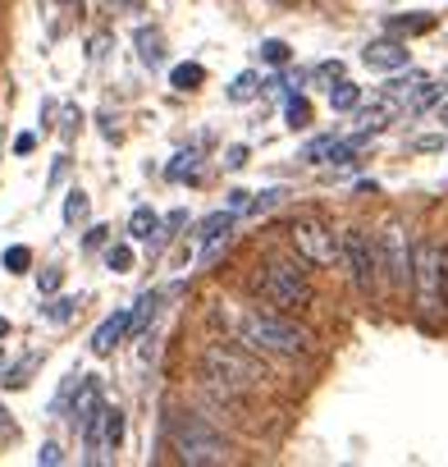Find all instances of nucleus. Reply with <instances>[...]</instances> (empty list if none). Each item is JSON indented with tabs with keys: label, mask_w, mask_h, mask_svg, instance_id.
<instances>
[{
	"label": "nucleus",
	"mask_w": 448,
	"mask_h": 467,
	"mask_svg": "<svg viewBox=\"0 0 448 467\" xmlns=\"http://www.w3.org/2000/svg\"><path fill=\"white\" fill-rule=\"evenodd\" d=\"M65 453H60V444H42V453H37V462H46V467H56Z\"/></svg>",
	"instance_id": "2f4dec72"
},
{
	"label": "nucleus",
	"mask_w": 448,
	"mask_h": 467,
	"mask_svg": "<svg viewBox=\"0 0 448 467\" xmlns=\"http://www.w3.org/2000/svg\"><path fill=\"white\" fill-rule=\"evenodd\" d=\"M97 408H101V385H97L92 376H83V380H78V399H74V408H69L74 426H83V421H87Z\"/></svg>",
	"instance_id": "9b49d317"
},
{
	"label": "nucleus",
	"mask_w": 448,
	"mask_h": 467,
	"mask_svg": "<svg viewBox=\"0 0 448 467\" xmlns=\"http://www.w3.org/2000/svg\"><path fill=\"white\" fill-rule=\"evenodd\" d=\"M334 142H339V138H316V142H307L302 161H311V165H325V161H330V151H334Z\"/></svg>",
	"instance_id": "aec40b11"
},
{
	"label": "nucleus",
	"mask_w": 448,
	"mask_h": 467,
	"mask_svg": "<svg viewBox=\"0 0 448 467\" xmlns=\"http://www.w3.org/2000/svg\"><path fill=\"white\" fill-rule=\"evenodd\" d=\"M28 266H33V253H28L24 244L5 248V271H15V275H19V271H28Z\"/></svg>",
	"instance_id": "4be33fe9"
},
{
	"label": "nucleus",
	"mask_w": 448,
	"mask_h": 467,
	"mask_svg": "<svg viewBox=\"0 0 448 467\" xmlns=\"http://www.w3.org/2000/svg\"><path fill=\"white\" fill-rule=\"evenodd\" d=\"M434 115H439V124L448 129V101H439V106H434Z\"/></svg>",
	"instance_id": "473e14b6"
},
{
	"label": "nucleus",
	"mask_w": 448,
	"mask_h": 467,
	"mask_svg": "<svg viewBox=\"0 0 448 467\" xmlns=\"http://www.w3.org/2000/svg\"><path fill=\"white\" fill-rule=\"evenodd\" d=\"M174 453L188 462V467H206V462H224V440L201 421V417H178L174 421Z\"/></svg>",
	"instance_id": "0eeeda50"
},
{
	"label": "nucleus",
	"mask_w": 448,
	"mask_h": 467,
	"mask_svg": "<svg viewBox=\"0 0 448 467\" xmlns=\"http://www.w3.org/2000/svg\"><path fill=\"white\" fill-rule=\"evenodd\" d=\"M5 335H10V321H5V317H0V339H5Z\"/></svg>",
	"instance_id": "72a5a7b5"
},
{
	"label": "nucleus",
	"mask_w": 448,
	"mask_h": 467,
	"mask_svg": "<svg viewBox=\"0 0 448 467\" xmlns=\"http://www.w3.org/2000/svg\"><path fill=\"white\" fill-rule=\"evenodd\" d=\"M201 78H206V69H201V65H178V69L169 74V83H174L178 92H192Z\"/></svg>",
	"instance_id": "f3484780"
},
{
	"label": "nucleus",
	"mask_w": 448,
	"mask_h": 467,
	"mask_svg": "<svg viewBox=\"0 0 448 467\" xmlns=\"http://www.w3.org/2000/svg\"><path fill=\"white\" fill-rule=\"evenodd\" d=\"M261 60H266V65H289V47L270 37V42H261Z\"/></svg>",
	"instance_id": "b1692460"
},
{
	"label": "nucleus",
	"mask_w": 448,
	"mask_h": 467,
	"mask_svg": "<svg viewBox=\"0 0 448 467\" xmlns=\"http://www.w3.org/2000/svg\"><path fill=\"white\" fill-rule=\"evenodd\" d=\"M133 330V312L124 307V312H115V317H106L101 326H97V335H92V353L97 358H106V353H115L119 348V339Z\"/></svg>",
	"instance_id": "9d476101"
},
{
	"label": "nucleus",
	"mask_w": 448,
	"mask_h": 467,
	"mask_svg": "<svg viewBox=\"0 0 448 467\" xmlns=\"http://www.w3.org/2000/svg\"><path fill=\"white\" fill-rule=\"evenodd\" d=\"M361 60L371 65V69H384V74H393V69H407V47L398 42V37H380V42H371L366 51H361Z\"/></svg>",
	"instance_id": "1a4fd4ad"
},
{
	"label": "nucleus",
	"mask_w": 448,
	"mask_h": 467,
	"mask_svg": "<svg viewBox=\"0 0 448 467\" xmlns=\"http://www.w3.org/2000/svg\"><path fill=\"white\" fill-rule=\"evenodd\" d=\"M257 92H261V78H257V74H239V78H234V88H229V97H234V101H252Z\"/></svg>",
	"instance_id": "a211bd4d"
},
{
	"label": "nucleus",
	"mask_w": 448,
	"mask_h": 467,
	"mask_svg": "<svg viewBox=\"0 0 448 467\" xmlns=\"http://www.w3.org/2000/svg\"><path fill=\"white\" fill-rule=\"evenodd\" d=\"M289 239H293V248H298V257H302L307 266H334V262H343V234H334V229H330L325 220H316V215L293 220Z\"/></svg>",
	"instance_id": "39448f33"
},
{
	"label": "nucleus",
	"mask_w": 448,
	"mask_h": 467,
	"mask_svg": "<svg viewBox=\"0 0 448 467\" xmlns=\"http://www.w3.org/2000/svg\"><path fill=\"white\" fill-rule=\"evenodd\" d=\"M74 307H78L74 298H60V303H51V307H46V317L60 326V321H69V317H74Z\"/></svg>",
	"instance_id": "cd10ccee"
},
{
	"label": "nucleus",
	"mask_w": 448,
	"mask_h": 467,
	"mask_svg": "<svg viewBox=\"0 0 448 467\" xmlns=\"http://www.w3.org/2000/svg\"><path fill=\"white\" fill-rule=\"evenodd\" d=\"M257 289L266 303L275 307H307L311 303V280L307 271H298L293 262H270L261 275H257Z\"/></svg>",
	"instance_id": "423d86ee"
},
{
	"label": "nucleus",
	"mask_w": 448,
	"mask_h": 467,
	"mask_svg": "<svg viewBox=\"0 0 448 467\" xmlns=\"http://www.w3.org/2000/svg\"><path fill=\"white\" fill-rule=\"evenodd\" d=\"M330 106H334V110H357V106H361V88L348 83V78H339V83L330 88Z\"/></svg>",
	"instance_id": "4468645a"
},
{
	"label": "nucleus",
	"mask_w": 448,
	"mask_h": 467,
	"mask_svg": "<svg viewBox=\"0 0 448 467\" xmlns=\"http://www.w3.org/2000/svg\"><path fill=\"white\" fill-rule=\"evenodd\" d=\"M229 224H234V211H215V215H206L197 224V239L210 244V239H219V234H229Z\"/></svg>",
	"instance_id": "ddd939ff"
},
{
	"label": "nucleus",
	"mask_w": 448,
	"mask_h": 467,
	"mask_svg": "<svg viewBox=\"0 0 448 467\" xmlns=\"http://www.w3.org/2000/svg\"><path fill=\"white\" fill-rule=\"evenodd\" d=\"M224 165H229V170H243V165H248V147H229V156H224Z\"/></svg>",
	"instance_id": "c756f323"
},
{
	"label": "nucleus",
	"mask_w": 448,
	"mask_h": 467,
	"mask_svg": "<svg viewBox=\"0 0 448 467\" xmlns=\"http://www.w3.org/2000/svg\"><path fill=\"white\" fill-rule=\"evenodd\" d=\"M156 229H160V215H156L151 206H137V211L128 215V234H133V239H151Z\"/></svg>",
	"instance_id": "2eb2a0df"
},
{
	"label": "nucleus",
	"mask_w": 448,
	"mask_h": 467,
	"mask_svg": "<svg viewBox=\"0 0 448 467\" xmlns=\"http://www.w3.org/2000/svg\"><path fill=\"white\" fill-rule=\"evenodd\" d=\"M83 215H87V197H83V192H69V202H65V220L78 224Z\"/></svg>",
	"instance_id": "bb28decb"
},
{
	"label": "nucleus",
	"mask_w": 448,
	"mask_h": 467,
	"mask_svg": "<svg viewBox=\"0 0 448 467\" xmlns=\"http://www.w3.org/2000/svg\"><path fill=\"white\" fill-rule=\"evenodd\" d=\"M60 280H65L60 271H46V275L37 280V289H42V294H56V289H60Z\"/></svg>",
	"instance_id": "7c9ffc66"
},
{
	"label": "nucleus",
	"mask_w": 448,
	"mask_h": 467,
	"mask_svg": "<svg viewBox=\"0 0 448 467\" xmlns=\"http://www.w3.org/2000/svg\"><path fill=\"white\" fill-rule=\"evenodd\" d=\"M430 28H434V15H398V19H389L393 37H416V33H430Z\"/></svg>",
	"instance_id": "f8f14e48"
},
{
	"label": "nucleus",
	"mask_w": 448,
	"mask_h": 467,
	"mask_svg": "<svg viewBox=\"0 0 448 467\" xmlns=\"http://www.w3.org/2000/svg\"><path fill=\"white\" fill-rule=\"evenodd\" d=\"M119 444H124V412L106 408V453H115Z\"/></svg>",
	"instance_id": "dca6fc26"
},
{
	"label": "nucleus",
	"mask_w": 448,
	"mask_h": 467,
	"mask_svg": "<svg viewBox=\"0 0 448 467\" xmlns=\"http://www.w3.org/2000/svg\"><path fill=\"white\" fill-rule=\"evenodd\" d=\"M197 170V151H183V156H174V165L165 170L169 179H183V174H192Z\"/></svg>",
	"instance_id": "a878e982"
},
{
	"label": "nucleus",
	"mask_w": 448,
	"mask_h": 467,
	"mask_svg": "<svg viewBox=\"0 0 448 467\" xmlns=\"http://www.w3.org/2000/svg\"><path fill=\"white\" fill-rule=\"evenodd\" d=\"M239 344L252 348V353H280V358H302L316 348L311 330L289 321V317H275V312H248L239 321Z\"/></svg>",
	"instance_id": "f257e3e1"
},
{
	"label": "nucleus",
	"mask_w": 448,
	"mask_h": 467,
	"mask_svg": "<svg viewBox=\"0 0 448 467\" xmlns=\"http://www.w3.org/2000/svg\"><path fill=\"white\" fill-rule=\"evenodd\" d=\"M137 47H142V60H147V65H160L165 51H160V37H156V33H137Z\"/></svg>",
	"instance_id": "5701e85b"
},
{
	"label": "nucleus",
	"mask_w": 448,
	"mask_h": 467,
	"mask_svg": "<svg viewBox=\"0 0 448 467\" xmlns=\"http://www.w3.org/2000/svg\"><path fill=\"white\" fill-rule=\"evenodd\" d=\"M343 266L357 294H375L380 285V248L366 229H343Z\"/></svg>",
	"instance_id": "6e6552de"
},
{
	"label": "nucleus",
	"mask_w": 448,
	"mask_h": 467,
	"mask_svg": "<svg viewBox=\"0 0 448 467\" xmlns=\"http://www.w3.org/2000/svg\"><path fill=\"white\" fill-rule=\"evenodd\" d=\"M201 380L229 394V389H257V385L270 380V376H266V367H261L252 353H243V348L206 344V348H201Z\"/></svg>",
	"instance_id": "7ed1b4c3"
},
{
	"label": "nucleus",
	"mask_w": 448,
	"mask_h": 467,
	"mask_svg": "<svg viewBox=\"0 0 448 467\" xmlns=\"http://www.w3.org/2000/svg\"><path fill=\"white\" fill-rule=\"evenodd\" d=\"M0 426H10V412L5 408H0Z\"/></svg>",
	"instance_id": "f704fd0d"
},
{
	"label": "nucleus",
	"mask_w": 448,
	"mask_h": 467,
	"mask_svg": "<svg viewBox=\"0 0 448 467\" xmlns=\"http://www.w3.org/2000/svg\"><path fill=\"white\" fill-rule=\"evenodd\" d=\"M280 197H284V192H280V188H270V192H261L257 202H248V211H252V215H261V211H270Z\"/></svg>",
	"instance_id": "c85d7f7f"
},
{
	"label": "nucleus",
	"mask_w": 448,
	"mask_h": 467,
	"mask_svg": "<svg viewBox=\"0 0 448 467\" xmlns=\"http://www.w3.org/2000/svg\"><path fill=\"white\" fill-rule=\"evenodd\" d=\"M412 298L425 321H439L448 312V244L439 239H416L412 257Z\"/></svg>",
	"instance_id": "f03ea898"
},
{
	"label": "nucleus",
	"mask_w": 448,
	"mask_h": 467,
	"mask_svg": "<svg viewBox=\"0 0 448 467\" xmlns=\"http://www.w3.org/2000/svg\"><path fill=\"white\" fill-rule=\"evenodd\" d=\"M375 248H380V275L389 280V289H412V257H416V239L407 234L402 220H389L375 234Z\"/></svg>",
	"instance_id": "20e7f679"
},
{
	"label": "nucleus",
	"mask_w": 448,
	"mask_h": 467,
	"mask_svg": "<svg viewBox=\"0 0 448 467\" xmlns=\"http://www.w3.org/2000/svg\"><path fill=\"white\" fill-rule=\"evenodd\" d=\"M407 106H412V110H425V106H439V88H434V83H421V88H416V92L407 97Z\"/></svg>",
	"instance_id": "412c9836"
},
{
	"label": "nucleus",
	"mask_w": 448,
	"mask_h": 467,
	"mask_svg": "<svg viewBox=\"0 0 448 467\" xmlns=\"http://www.w3.org/2000/svg\"><path fill=\"white\" fill-rule=\"evenodd\" d=\"M289 124H293V129H307V124H311V106H307L302 97L289 101Z\"/></svg>",
	"instance_id": "393cba45"
},
{
	"label": "nucleus",
	"mask_w": 448,
	"mask_h": 467,
	"mask_svg": "<svg viewBox=\"0 0 448 467\" xmlns=\"http://www.w3.org/2000/svg\"><path fill=\"white\" fill-rule=\"evenodd\" d=\"M106 266H110V271H119V275H124V271H133V248H128V244L106 248Z\"/></svg>",
	"instance_id": "6ab92c4d"
}]
</instances>
